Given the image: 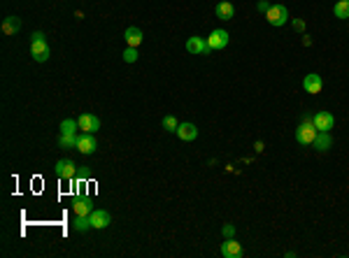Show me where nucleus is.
Segmentation results:
<instances>
[{"label":"nucleus","mask_w":349,"mask_h":258,"mask_svg":"<svg viewBox=\"0 0 349 258\" xmlns=\"http://www.w3.org/2000/svg\"><path fill=\"white\" fill-rule=\"evenodd\" d=\"M294 28H296L298 33H303V31H305V21H303V19H294Z\"/></svg>","instance_id":"bb28decb"},{"label":"nucleus","mask_w":349,"mask_h":258,"mask_svg":"<svg viewBox=\"0 0 349 258\" xmlns=\"http://www.w3.org/2000/svg\"><path fill=\"white\" fill-rule=\"evenodd\" d=\"M187 51L189 54H196V56H200V54H210V45H208V40L205 37H198V35H193V37H189L187 40Z\"/></svg>","instance_id":"423d86ee"},{"label":"nucleus","mask_w":349,"mask_h":258,"mask_svg":"<svg viewBox=\"0 0 349 258\" xmlns=\"http://www.w3.org/2000/svg\"><path fill=\"white\" fill-rule=\"evenodd\" d=\"M72 209H75V214H81V217H89V214L93 212V200H91V196H81V198H77L75 203H72Z\"/></svg>","instance_id":"9b49d317"},{"label":"nucleus","mask_w":349,"mask_h":258,"mask_svg":"<svg viewBox=\"0 0 349 258\" xmlns=\"http://www.w3.org/2000/svg\"><path fill=\"white\" fill-rule=\"evenodd\" d=\"M265 19H268L270 26H284L289 21V10L284 5H270V10L265 12Z\"/></svg>","instance_id":"7ed1b4c3"},{"label":"nucleus","mask_w":349,"mask_h":258,"mask_svg":"<svg viewBox=\"0 0 349 258\" xmlns=\"http://www.w3.org/2000/svg\"><path fill=\"white\" fill-rule=\"evenodd\" d=\"M221 233H223V238H233V233H235V226H233V223H226V226L221 228Z\"/></svg>","instance_id":"a878e982"},{"label":"nucleus","mask_w":349,"mask_h":258,"mask_svg":"<svg viewBox=\"0 0 349 258\" xmlns=\"http://www.w3.org/2000/svg\"><path fill=\"white\" fill-rule=\"evenodd\" d=\"M77 121H79V131H84V133H96L98 128H100V121H98V117H93V114H81Z\"/></svg>","instance_id":"2eb2a0df"},{"label":"nucleus","mask_w":349,"mask_h":258,"mask_svg":"<svg viewBox=\"0 0 349 258\" xmlns=\"http://www.w3.org/2000/svg\"><path fill=\"white\" fill-rule=\"evenodd\" d=\"M77 140H79V135H77V133H70V135L61 133V140H58V144H61L63 149H70V147H77Z\"/></svg>","instance_id":"412c9836"},{"label":"nucleus","mask_w":349,"mask_h":258,"mask_svg":"<svg viewBox=\"0 0 349 258\" xmlns=\"http://www.w3.org/2000/svg\"><path fill=\"white\" fill-rule=\"evenodd\" d=\"M317 133L319 131H317V126L312 123V119L305 117V121L296 128V142H298V144H312L314 137H317Z\"/></svg>","instance_id":"f03ea898"},{"label":"nucleus","mask_w":349,"mask_h":258,"mask_svg":"<svg viewBox=\"0 0 349 258\" xmlns=\"http://www.w3.org/2000/svg\"><path fill=\"white\" fill-rule=\"evenodd\" d=\"M221 256L223 258H240L242 256V247L235 238H226V242H221Z\"/></svg>","instance_id":"1a4fd4ad"},{"label":"nucleus","mask_w":349,"mask_h":258,"mask_svg":"<svg viewBox=\"0 0 349 258\" xmlns=\"http://www.w3.org/2000/svg\"><path fill=\"white\" fill-rule=\"evenodd\" d=\"M54 172H56V175H58L61 179H68V182H70V179H75V175H77V165L70 161V158H63V161L56 163Z\"/></svg>","instance_id":"20e7f679"},{"label":"nucleus","mask_w":349,"mask_h":258,"mask_svg":"<svg viewBox=\"0 0 349 258\" xmlns=\"http://www.w3.org/2000/svg\"><path fill=\"white\" fill-rule=\"evenodd\" d=\"M72 228L75 230H79V233H84V230H89L91 226V219L89 217H81V214H75V221H72Z\"/></svg>","instance_id":"6ab92c4d"},{"label":"nucleus","mask_w":349,"mask_h":258,"mask_svg":"<svg viewBox=\"0 0 349 258\" xmlns=\"http://www.w3.org/2000/svg\"><path fill=\"white\" fill-rule=\"evenodd\" d=\"M21 31V19L19 16H7L5 21H3V33L5 35H14V33Z\"/></svg>","instance_id":"a211bd4d"},{"label":"nucleus","mask_w":349,"mask_h":258,"mask_svg":"<svg viewBox=\"0 0 349 258\" xmlns=\"http://www.w3.org/2000/svg\"><path fill=\"white\" fill-rule=\"evenodd\" d=\"M303 89H305V93H312V96L321 93V89H324V79H321V75H317V72H310V75H305Z\"/></svg>","instance_id":"39448f33"},{"label":"nucleus","mask_w":349,"mask_h":258,"mask_svg":"<svg viewBox=\"0 0 349 258\" xmlns=\"http://www.w3.org/2000/svg\"><path fill=\"white\" fill-rule=\"evenodd\" d=\"M333 14L338 19H349V0H338L333 7Z\"/></svg>","instance_id":"aec40b11"},{"label":"nucleus","mask_w":349,"mask_h":258,"mask_svg":"<svg viewBox=\"0 0 349 258\" xmlns=\"http://www.w3.org/2000/svg\"><path fill=\"white\" fill-rule=\"evenodd\" d=\"M208 45H210V49H212V51L223 49V47L228 45V31H223V28L212 31V33H210V37H208Z\"/></svg>","instance_id":"6e6552de"},{"label":"nucleus","mask_w":349,"mask_h":258,"mask_svg":"<svg viewBox=\"0 0 349 258\" xmlns=\"http://www.w3.org/2000/svg\"><path fill=\"white\" fill-rule=\"evenodd\" d=\"M175 135H177L182 142H193L198 137V128L193 126V123H179V128H177Z\"/></svg>","instance_id":"dca6fc26"},{"label":"nucleus","mask_w":349,"mask_h":258,"mask_svg":"<svg viewBox=\"0 0 349 258\" xmlns=\"http://www.w3.org/2000/svg\"><path fill=\"white\" fill-rule=\"evenodd\" d=\"M91 179V172H89V167H77V175H75V182L77 184H84Z\"/></svg>","instance_id":"b1692460"},{"label":"nucleus","mask_w":349,"mask_h":258,"mask_svg":"<svg viewBox=\"0 0 349 258\" xmlns=\"http://www.w3.org/2000/svg\"><path fill=\"white\" fill-rule=\"evenodd\" d=\"M124 37H126V47H140L142 40H145V33H142L137 26H128Z\"/></svg>","instance_id":"ddd939ff"},{"label":"nucleus","mask_w":349,"mask_h":258,"mask_svg":"<svg viewBox=\"0 0 349 258\" xmlns=\"http://www.w3.org/2000/svg\"><path fill=\"white\" fill-rule=\"evenodd\" d=\"M163 128H166L168 133H177V128H179L177 119L172 117V114H168V117H163Z\"/></svg>","instance_id":"5701e85b"},{"label":"nucleus","mask_w":349,"mask_h":258,"mask_svg":"<svg viewBox=\"0 0 349 258\" xmlns=\"http://www.w3.org/2000/svg\"><path fill=\"white\" fill-rule=\"evenodd\" d=\"M214 14L223 21H231L233 16H235V7H233V3H228V0H221V3L214 7Z\"/></svg>","instance_id":"f3484780"},{"label":"nucleus","mask_w":349,"mask_h":258,"mask_svg":"<svg viewBox=\"0 0 349 258\" xmlns=\"http://www.w3.org/2000/svg\"><path fill=\"white\" fill-rule=\"evenodd\" d=\"M77 131H79V121H77V119H66V121L61 123V133H66V135L77 133Z\"/></svg>","instance_id":"4be33fe9"},{"label":"nucleus","mask_w":349,"mask_h":258,"mask_svg":"<svg viewBox=\"0 0 349 258\" xmlns=\"http://www.w3.org/2000/svg\"><path fill=\"white\" fill-rule=\"evenodd\" d=\"M77 152H81V154H93L98 149V142H96V137H93V133H81L79 135V140H77Z\"/></svg>","instance_id":"0eeeda50"},{"label":"nucleus","mask_w":349,"mask_h":258,"mask_svg":"<svg viewBox=\"0 0 349 258\" xmlns=\"http://www.w3.org/2000/svg\"><path fill=\"white\" fill-rule=\"evenodd\" d=\"M268 10H270V3H268V0H261V3H258V12H263V14H265Z\"/></svg>","instance_id":"cd10ccee"},{"label":"nucleus","mask_w":349,"mask_h":258,"mask_svg":"<svg viewBox=\"0 0 349 258\" xmlns=\"http://www.w3.org/2000/svg\"><path fill=\"white\" fill-rule=\"evenodd\" d=\"M331 144H333V137H331L329 131H319L317 137H314V142H312V147L317 149V152H329Z\"/></svg>","instance_id":"4468645a"},{"label":"nucleus","mask_w":349,"mask_h":258,"mask_svg":"<svg viewBox=\"0 0 349 258\" xmlns=\"http://www.w3.org/2000/svg\"><path fill=\"white\" fill-rule=\"evenodd\" d=\"M124 61L126 63H135L137 61V47H126V51H124Z\"/></svg>","instance_id":"393cba45"},{"label":"nucleus","mask_w":349,"mask_h":258,"mask_svg":"<svg viewBox=\"0 0 349 258\" xmlns=\"http://www.w3.org/2000/svg\"><path fill=\"white\" fill-rule=\"evenodd\" d=\"M89 219H91L93 228H107L110 226V221H112V217H110L107 209H93V212L89 214Z\"/></svg>","instance_id":"f8f14e48"},{"label":"nucleus","mask_w":349,"mask_h":258,"mask_svg":"<svg viewBox=\"0 0 349 258\" xmlns=\"http://www.w3.org/2000/svg\"><path fill=\"white\" fill-rule=\"evenodd\" d=\"M49 45H47V40H45V33H35L33 35V40H31V56L35 58L37 63H45L47 58H49Z\"/></svg>","instance_id":"f257e3e1"},{"label":"nucleus","mask_w":349,"mask_h":258,"mask_svg":"<svg viewBox=\"0 0 349 258\" xmlns=\"http://www.w3.org/2000/svg\"><path fill=\"white\" fill-rule=\"evenodd\" d=\"M347 21H349V19H347Z\"/></svg>","instance_id":"c85d7f7f"},{"label":"nucleus","mask_w":349,"mask_h":258,"mask_svg":"<svg viewBox=\"0 0 349 258\" xmlns=\"http://www.w3.org/2000/svg\"><path fill=\"white\" fill-rule=\"evenodd\" d=\"M312 123L317 126V131H331L335 126V119L331 112H317L312 117Z\"/></svg>","instance_id":"9d476101"}]
</instances>
